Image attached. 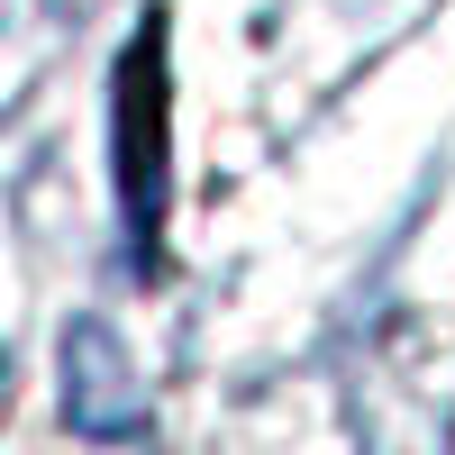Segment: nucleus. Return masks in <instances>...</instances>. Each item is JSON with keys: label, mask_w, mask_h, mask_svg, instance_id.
Returning a JSON list of instances; mask_svg holds the SVG:
<instances>
[{"label": "nucleus", "mask_w": 455, "mask_h": 455, "mask_svg": "<svg viewBox=\"0 0 455 455\" xmlns=\"http://www.w3.org/2000/svg\"><path fill=\"white\" fill-rule=\"evenodd\" d=\"M119 182H128L137 246H146L164 219V28H146L119 64Z\"/></svg>", "instance_id": "obj_1"}]
</instances>
